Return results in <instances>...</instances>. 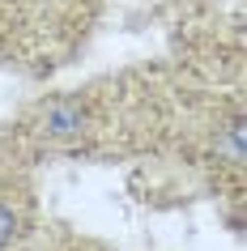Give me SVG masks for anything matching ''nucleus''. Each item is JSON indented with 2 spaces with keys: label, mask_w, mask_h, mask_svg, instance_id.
Masks as SVG:
<instances>
[{
  "label": "nucleus",
  "mask_w": 247,
  "mask_h": 251,
  "mask_svg": "<svg viewBox=\"0 0 247 251\" xmlns=\"http://www.w3.org/2000/svg\"><path fill=\"white\" fill-rule=\"evenodd\" d=\"M17 234H22V209L9 196H0V247H9Z\"/></svg>",
  "instance_id": "nucleus-2"
},
{
  "label": "nucleus",
  "mask_w": 247,
  "mask_h": 251,
  "mask_svg": "<svg viewBox=\"0 0 247 251\" xmlns=\"http://www.w3.org/2000/svg\"><path fill=\"white\" fill-rule=\"evenodd\" d=\"M43 124H47V132H52V136H68V132H77V128H81V115H77V106L55 102Z\"/></svg>",
  "instance_id": "nucleus-1"
}]
</instances>
